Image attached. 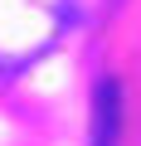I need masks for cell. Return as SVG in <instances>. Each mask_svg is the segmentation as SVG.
<instances>
[{"mask_svg": "<svg viewBox=\"0 0 141 146\" xmlns=\"http://www.w3.org/2000/svg\"><path fill=\"white\" fill-rule=\"evenodd\" d=\"M122 136V83L117 78H97L93 88V136L88 146H117Z\"/></svg>", "mask_w": 141, "mask_h": 146, "instance_id": "6da1fadb", "label": "cell"}]
</instances>
